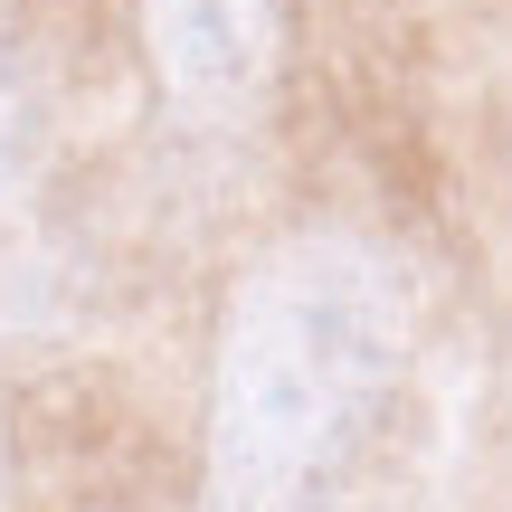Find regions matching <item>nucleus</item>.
Wrapping results in <instances>:
<instances>
[{"label":"nucleus","mask_w":512,"mask_h":512,"mask_svg":"<svg viewBox=\"0 0 512 512\" xmlns=\"http://www.w3.org/2000/svg\"><path fill=\"white\" fill-rule=\"evenodd\" d=\"M408 266L304 219L228 275L200 389V512H332L408 380Z\"/></svg>","instance_id":"obj_1"},{"label":"nucleus","mask_w":512,"mask_h":512,"mask_svg":"<svg viewBox=\"0 0 512 512\" xmlns=\"http://www.w3.org/2000/svg\"><path fill=\"white\" fill-rule=\"evenodd\" d=\"M143 67L190 143L256 133L285 76V0H143Z\"/></svg>","instance_id":"obj_2"},{"label":"nucleus","mask_w":512,"mask_h":512,"mask_svg":"<svg viewBox=\"0 0 512 512\" xmlns=\"http://www.w3.org/2000/svg\"><path fill=\"white\" fill-rule=\"evenodd\" d=\"M19 143H29V86H19V67L0 57V181L19 171Z\"/></svg>","instance_id":"obj_3"},{"label":"nucleus","mask_w":512,"mask_h":512,"mask_svg":"<svg viewBox=\"0 0 512 512\" xmlns=\"http://www.w3.org/2000/svg\"><path fill=\"white\" fill-rule=\"evenodd\" d=\"M0 512H10V437H0Z\"/></svg>","instance_id":"obj_4"}]
</instances>
